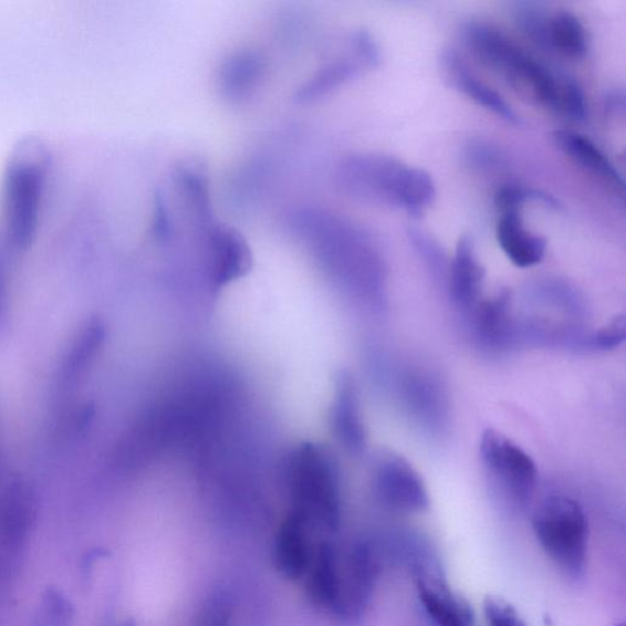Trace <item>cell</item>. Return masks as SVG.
Wrapping results in <instances>:
<instances>
[{
  "mask_svg": "<svg viewBox=\"0 0 626 626\" xmlns=\"http://www.w3.org/2000/svg\"><path fill=\"white\" fill-rule=\"evenodd\" d=\"M550 15L547 8L536 2H520L513 9V18L518 29L543 50H546Z\"/></svg>",
  "mask_w": 626,
  "mask_h": 626,
  "instance_id": "cell-19",
  "label": "cell"
},
{
  "mask_svg": "<svg viewBox=\"0 0 626 626\" xmlns=\"http://www.w3.org/2000/svg\"><path fill=\"white\" fill-rule=\"evenodd\" d=\"M335 185L352 199L399 208L421 216L436 199V185L427 171L377 154L347 156L334 174Z\"/></svg>",
  "mask_w": 626,
  "mask_h": 626,
  "instance_id": "cell-2",
  "label": "cell"
},
{
  "mask_svg": "<svg viewBox=\"0 0 626 626\" xmlns=\"http://www.w3.org/2000/svg\"><path fill=\"white\" fill-rule=\"evenodd\" d=\"M466 157L471 166L480 169L501 168L505 164L502 150L484 142L470 143Z\"/></svg>",
  "mask_w": 626,
  "mask_h": 626,
  "instance_id": "cell-25",
  "label": "cell"
},
{
  "mask_svg": "<svg viewBox=\"0 0 626 626\" xmlns=\"http://www.w3.org/2000/svg\"><path fill=\"white\" fill-rule=\"evenodd\" d=\"M264 72V58L257 51L241 50L229 55L218 72L220 95L230 103L247 101L257 91Z\"/></svg>",
  "mask_w": 626,
  "mask_h": 626,
  "instance_id": "cell-11",
  "label": "cell"
},
{
  "mask_svg": "<svg viewBox=\"0 0 626 626\" xmlns=\"http://www.w3.org/2000/svg\"><path fill=\"white\" fill-rule=\"evenodd\" d=\"M483 280L484 270L474 251L472 239L468 236L461 237L450 267L451 294L461 306H471L480 296Z\"/></svg>",
  "mask_w": 626,
  "mask_h": 626,
  "instance_id": "cell-16",
  "label": "cell"
},
{
  "mask_svg": "<svg viewBox=\"0 0 626 626\" xmlns=\"http://www.w3.org/2000/svg\"><path fill=\"white\" fill-rule=\"evenodd\" d=\"M379 574V552L374 543L354 544L340 562V586L333 612L345 619L362 617Z\"/></svg>",
  "mask_w": 626,
  "mask_h": 626,
  "instance_id": "cell-8",
  "label": "cell"
},
{
  "mask_svg": "<svg viewBox=\"0 0 626 626\" xmlns=\"http://www.w3.org/2000/svg\"><path fill=\"white\" fill-rule=\"evenodd\" d=\"M373 489L377 501L393 512L422 513L430 507V495L421 474L407 459L393 451H384L376 458Z\"/></svg>",
  "mask_w": 626,
  "mask_h": 626,
  "instance_id": "cell-5",
  "label": "cell"
},
{
  "mask_svg": "<svg viewBox=\"0 0 626 626\" xmlns=\"http://www.w3.org/2000/svg\"><path fill=\"white\" fill-rule=\"evenodd\" d=\"M330 425L340 444L349 453L362 456L367 447V432L355 379L346 369L334 376V396L330 411Z\"/></svg>",
  "mask_w": 626,
  "mask_h": 626,
  "instance_id": "cell-9",
  "label": "cell"
},
{
  "mask_svg": "<svg viewBox=\"0 0 626 626\" xmlns=\"http://www.w3.org/2000/svg\"><path fill=\"white\" fill-rule=\"evenodd\" d=\"M463 41L477 60L505 83L531 100L561 114L564 74L526 53L507 34L486 22L471 21Z\"/></svg>",
  "mask_w": 626,
  "mask_h": 626,
  "instance_id": "cell-3",
  "label": "cell"
},
{
  "mask_svg": "<svg viewBox=\"0 0 626 626\" xmlns=\"http://www.w3.org/2000/svg\"><path fill=\"white\" fill-rule=\"evenodd\" d=\"M417 591L422 606L437 626H472L467 603L457 598L442 584L419 578Z\"/></svg>",
  "mask_w": 626,
  "mask_h": 626,
  "instance_id": "cell-17",
  "label": "cell"
},
{
  "mask_svg": "<svg viewBox=\"0 0 626 626\" xmlns=\"http://www.w3.org/2000/svg\"><path fill=\"white\" fill-rule=\"evenodd\" d=\"M553 138L556 146L577 166L624 194V180L617 168L588 137L571 131H561L555 132Z\"/></svg>",
  "mask_w": 626,
  "mask_h": 626,
  "instance_id": "cell-14",
  "label": "cell"
},
{
  "mask_svg": "<svg viewBox=\"0 0 626 626\" xmlns=\"http://www.w3.org/2000/svg\"><path fill=\"white\" fill-rule=\"evenodd\" d=\"M561 114L573 122H584L587 115V103L584 90L574 77L565 76Z\"/></svg>",
  "mask_w": 626,
  "mask_h": 626,
  "instance_id": "cell-23",
  "label": "cell"
},
{
  "mask_svg": "<svg viewBox=\"0 0 626 626\" xmlns=\"http://www.w3.org/2000/svg\"><path fill=\"white\" fill-rule=\"evenodd\" d=\"M497 240L507 258L520 269L539 264L546 254V240L525 229L520 212L501 215L497 226Z\"/></svg>",
  "mask_w": 626,
  "mask_h": 626,
  "instance_id": "cell-13",
  "label": "cell"
},
{
  "mask_svg": "<svg viewBox=\"0 0 626 626\" xmlns=\"http://www.w3.org/2000/svg\"><path fill=\"white\" fill-rule=\"evenodd\" d=\"M309 521L290 513L277 531L273 560L278 572L290 580L304 577L313 559Z\"/></svg>",
  "mask_w": 626,
  "mask_h": 626,
  "instance_id": "cell-10",
  "label": "cell"
},
{
  "mask_svg": "<svg viewBox=\"0 0 626 626\" xmlns=\"http://www.w3.org/2000/svg\"><path fill=\"white\" fill-rule=\"evenodd\" d=\"M546 50L560 52L574 60L588 51L587 33L583 22L567 10L551 13L547 25Z\"/></svg>",
  "mask_w": 626,
  "mask_h": 626,
  "instance_id": "cell-18",
  "label": "cell"
},
{
  "mask_svg": "<svg viewBox=\"0 0 626 626\" xmlns=\"http://www.w3.org/2000/svg\"><path fill=\"white\" fill-rule=\"evenodd\" d=\"M616 626H624V624H620V625H616Z\"/></svg>",
  "mask_w": 626,
  "mask_h": 626,
  "instance_id": "cell-28",
  "label": "cell"
},
{
  "mask_svg": "<svg viewBox=\"0 0 626 626\" xmlns=\"http://www.w3.org/2000/svg\"><path fill=\"white\" fill-rule=\"evenodd\" d=\"M122 626H136V625H135L134 620H129V622L124 623Z\"/></svg>",
  "mask_w": 626,
  "mask_h": 626,
  "instance_id": "cell-27",
  "label": "cell"
},
{
  "mask_svg": "<svg viewBox=\"0 0 626 626\" xmlns=\"http://www.w3.org/2000/svg\"><path fill=\"white\" fill-rule=\"evenodd\" d=\"M340 555L328 542H323L313 553L305 576L306 594L312 603L321 608L333 609L338 596Z\"/></svg>",
  "mask_w": 626,
  "mask_h": 626,
  "instance_id": "cell-15",
  "label": "cell"
},
{
  "mask_svg": "<svg viewBox=\"0 0 626 626\" xmlns=\"http://www.w3.org/2000/svg\"><path fill=\"white\" fill-rule=\"evenodd\" d=\"M380 62L378 44L371 33L361 30L347 39L344 49L319 69L298 92L299 102L316 101L362 74L373 71Z\"/></svg>",
  "mask_w": 626,
  "mask_h": 626,
  "instance_id": "cell-6",
  "label": "cell"
},
{
  "mask_svg": "<svg viewBox=\"0 0 626 626\" xmlns=\"http://www.w3.org/2000/svg\"><path fill=\"white\" fill-rule=\"evenodd\" d=\"M480 453L484 468L519 500H526L535 490L536 463L514 440L494 428H487L481 437Z\"/></svg>",
  "mask_w": 626,
  "mask_h": 626,
  "instance_id": "cell-7",
  "label": "cell"
},
{
  "mask_svg": "<svg viewBox=\"0 0 626 626\" xmlns=\"http://www.w3.org/2000/svg\"><path fill=\"white\" fill-rule=\"evenodd\" d=\"M626 335V322L624 316L614 319L606 327H603L586 337L583 345L588 349L612 351L616 349L624 341Z\"/></svg>",
  "mask_w": 626,
  "mask_h": 626,
  "instance_id": "cell-22",
  "label": "cell"
},
{
  "mask_svg": "<svg viewBox=\"0 0 626 626\" xmlns=\"http://www.w3.org/2000/svg\"><path fill=\"white\" fill-rule=\"evenodd\" d=\"M530 200L541 201L549 206H556L551 196L541 191L519 187V185H505L495 192L494 205L501 215L507 212H520L521 207Z\"/></svg>",
  "mask_w": 626,
  "mask_h": 626,
  "instance_id": "cell-20",
  "label": "cell"
},
{
  "mask_svg": "<svg viewBox=\"0 0 626 626\" xmlns=\"http://www.w3.org/2000/svg\"><path fill=\"white\" fill-rule=\"evenodd\" d=\"M290 233L330 281L343 286L375 288L385 262L368 231L342 216L301 208L289 217Z\"/></svg>",
  "mask_w": 626,
  "mask_h": 626,
  "instance_id": "cell-1",
  "label": "cell"
},
{
  "mask_svg": "<svg viewBox=\"0 0 626 626\" xmlns=\"http://www.w3.org/2000/svg\"><path fill=\"white\" fill-rule=\"evenodd\" d=\"M532 528L542 550L565 575L584 576L588 520L582 505L570 497L551 495L533 514Z\"/></svg>",
  "mask_w": 626,
  "mask_h": 626,
  "instance_id": "cell-4",
  "label": "cell"
},
{
  "mask_svg": "<svg viewBox=\"0 0 626 626\" xmlns=\"http://www.w3.org/2000/svg\"><path fill=\"white\" fill-rule=\"evenodd\" d=\"M444 65L451 83L474 103L505 121L518 125L520 118L512 106L491 86L474 76L466 61L453 50L444 55Z\"/></svg>",
  "mask_w": 626,
  "mask_h": 626,
  "instance_id": "cell-12",
  "label": "cell"
},
{
  "mask_svg": "<svg viewBox=\"0 0 626 626\" xmlns=\"http://www.w3.org/2000/svg\"><path fill=\"white\" fill-rule=\"evenodd\" d=\"M483 613L489 626H526L517 609L502 598L487 597Z\"/></svg>",
  "mask_w": 626,
  "mask_h": 626,
  "instance_id": "cell-24",
  "label": "cell"
},
{
  "mask_svg": "<svg viewBox=\"0 0 626 626\" xmlns=\"http://www.w3.org/2000/svg\"><path fill=\"white\" fill-rule=\"evenodd\" d=\"M606 108L609 113H618V111L623 113L625 109V96L623 92H613V94L606 98Z\"/></svg>",
  "mask_w": 626,
  "mask_h": 626,
  "instance_id": "cell-26",
  "label": "cell"
},
{
  "mask_svg": "<svg viewBox=\"0 0 626 626\" xmlns=\"http://www.w3.org/2000/svg\"><path fill=\"white\" fill-rule=\"evenodd\" d=\"M231 603L225 593H216L208 597L199 613L194 626H229L231 620Z\"/></svg>",
  "mask_w": 626,
  "mask_h": 626,
  "instance_id": "cell-21",
  "label": "cell"
}]
</instances>
